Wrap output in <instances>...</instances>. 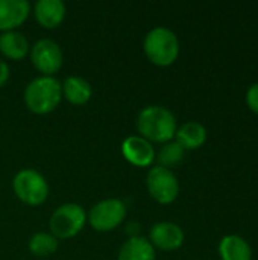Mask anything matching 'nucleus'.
<instances>
[{"instance_id":"obj_16","label":"nucleus","mask_w":258,"mask_h":260,"mask_svg":"<svg viewBox=\"0 0 258 260\" xmlns=\"http://www.w3.org/2000/svg\"><path fill=\"white\" fill-rule=\"evenodd\" d=\"M117 260H155V248L141 236H131L119 250Z\"/></svg>"},{"instance_id":"obj_12","label":"nucleus","mask_w":258,"mask_h":260,"mask_svg":"<svg viewBox=\"0 0 258 260\" xmlns=\"http://www.w3.org/2000/svg\"><path fill=\"white\" fill-rule=\"evenodd\" d=\"M65 5L61 0H38L33 5V15L44 29H56L65 18Z\"/></svg>"},{"instance_id":"obj_4","label":"nucleus","mask_w":258,"mask_h":260,"mask_svg":"<svg viewBox=\"0 0 258 260\" xmlns=\"http://www.w3.org/2000/svg\"><path fill=\"white\" fill-rule=\"evenodd\" d=\"M87 224V213L82 206L67 203L59 206L49 219L50 233L56 239H70L82 232Z\"/></svg>"},{"instance_id":"obj_17","label":"nucleus","mask_w":258,"mask_h":260,"mask_svg":"<svg viewBox=\"0 0 258 260\" xmlns=\"http://www.w3.org/2000/svg\"><path fill=\"white\" fill-rule=\"evenodd\" d=\"M61 87H62V96L71 105H84L91 99V94H93L90 82L81 76L65 78Z\"/></svg>"},{"instance_id":"obj_13","label":"nucleus","mask_w":258,"mask_h":260,"mask_svg":"<svg viewBox=\"0 0 258 260\" xmlns=\"http://www.w3.org/2000/svg\"><path fill=\"white\" fill-rule=\"evenodd\" d=\"M30 46L27 38L18 30H8L0 34V53L12 61H20L27 56Z\"/></svg>"},{"instance_id":"obj_9","label":"nucleus","mask_w":258,"mask_h":260,"mask_svg":"<svg viewBox=\"0 0 258 260\" xmlns=\"http://www.w3.org/2000/svg\"><path fill=\"white\" fill-rule=\"evenodd\" d=\"M154 248L163 250V251H175L182 247L184 244V232L182 229L175 222H157L151 232L148 239Z\"/></svg>"},{"instance_id":"obj_2","label":"nucleus","mask_w":258,"mask_h":260,"mask_svg":"<svg viewBox=\"0 0 258 260\" xmlns=\"http://www.w3.org/2000/svg\"><path fill=\"white\" fill-rule=\"evenodd\" d=\"M62 99L61 82L53 76H38L24 90V104L33 114L44 116L58 108Z\"/></svg>"},{"instance_id":"obj_7","label":"nucleus","mask_w":258,"mask_h":260,"mask_svg":"<svg viewBox=\"0 0 258 260\" xmlns=\"http://www.w3.org/2000/svg\"><path fill=\"white\" fill-rule=\"evenodd\" d=\"M146 187L149 195L163 206L172 204L179 195V183L176 175L166 168L154 166L146 177Z\"/></svg>"},{"instance_id":"obj_15","label":"nucleus","mask_w":258,"mask_h":260,"mask_svg":"<svg viewBox=\"0 0 258 260\" xmlns=\"http://www.w3.org/2000/svg\"><path fill=\"white\" fill-rule=\"evenodd\" d=\"M219 256L222 260H252V248L242 236L228 235L219 242Z\"/></svg>"},{"instance_id":"obj_3","label":"nucleus","mask_w":258,"mask_h":260,"mask_svg":"<svg viewBox=\"0 0 258 260\" xmlns=\"http://www.w3.org/2000/svg\"><path fill=\"white\" fill-rule=\"evenodd\" d=\"M143 52L152 64L169 67L178 59L179 40L169 27L158 26L146 34L143 40Z\"/></svg>"},{"instance_id":"obj_19","label":"nucleus","mask_w":258,"mask_h":260,"mask_svg":"<svg viewBox=\"0 0 258 260\" xmlns=\"http://www.w3.org/2000/svg\"><path fill=\"white\" fill-rule=\"evenodd\" d=\"M58 250V239L52 233L38 232L29 241V251L36 257H47Z\"/></svg>"},{"instance_id":"obj_10","label":"nucleus","mask_w":258,"mask_h":260,"mask_svg":"<svg viewBox=\"0 0 258 260\" xmlns=\"http://www.w3.org/2000/svg\"><path fill=\"white\" fill-rule=\"evenodd\" d=\"M123 158L137 168H148L155 161V149L151 142L140 136H129L122 143Z\"/></svg>"},{"instance_id":"obj_6","label":"nucleus","mask_w":258,"mask_h":260,"mask_svg":"<svg viewBox=\"0 0 258 260\" xmlns=\"http://www.w3.org/2000/svg\"><path fill=\"white\" fill-rule=\"evenodd\" d=\"M126 218V206L122 200L108 198L91 207L88 212L90 225L100 233H108L116 230Z\"/></svg>"},{"instance_id":"obj_1","label":"nucleus","mask_w":258,"mask_h":260,"mask_svg":"<svg viewBox=\"0 0 258 260\" xmlns=\"http://www.w3.org/2000/svg\"><path fill=\"white\" fill-rule=\"evenodd\" d=\"M178 129L176 117L163 105H149L137 117L138 136L151 143H167L175 139Z\"/></svg>"},{"instance_id":"obj_11","label":"nucleus","mask_w":258,"mask_h":260,"mask_svg":"<svg viewBox=\"0 0 258 260\" xmlns=\"http://www.w3.org/2000/svg\"><path fill=\"white\" fill-rule=\"evenodd\" d=\"M30 14V5L26 0H0V30H15Z\"/></svg>"},{"instance_id":"obj_21","label":"nucleus","mask_w":258,"mask_h":260,"mask_svg":"<svg viewBox=\"0 0 258 260\" xmlns=\"http://www.w3.org/2000/svg\"><path fill=\"white\" fill-rule=\"evenodd\" d=\"M8 79H9V67L5 61L0 59V87H3Z\"/></svg>"},{"instance_id":"obj_18","label":"nucleus","mask_w":258,"mask_h":260,"mask_svg":"<svg viewBox=\"0 0 258 260\" xmlns=\"http://www.w3.org/2000/svg\"><path fill=\"white\" fill-rule=\"evenodd\" d=\"M184 157H186V151L175 140L163 143L160 151L155 154V160L158 161L157 166H161V168H166L170 171H172V168L178 166L184 160Z\"/></svg>"},{"instance_id":"obj_14","label":"nucleus","mask_w":258,"mask_h":260,"mask_svg":"<svg viewBox=\"0 0 258 260\" xmlns=\"http://www.w3.org/2000/svg\"><path fill=\"white\" fill-rule=\"evenodd\" d=\"M173 140L179 143L184 151H195L199 149L207 142V129L202 123L196 120H190L182 123L176 129Z\"/></svg>"},{"instance_id":"obj_5","label":"nucleus","mask_w":258,"mask_h":260,"mask_svg":"<svg viewBox=\"0 0 258 260\" xmlns=\"http://www.w3.org/2000/svg\"><path fill=\"white\" fill-rule=\"evenodd\" d=\"M12 189L21 203L32 207L41 206L49 197V184L35 169L18 171L12 180Z\"/></svg>"},{"instance_id":"obj_20","label":"nucleus","mask_w":258,"mask_h":260,"mask_svg":"<svg viewBox=\"0 0 258 260\" xmlns=\"http://www.w3.org/2000/svg\"><path fill=\"white\" fill-rule=\"evenodd\" d=\"M245 101H246L248 108H249L252 113L258 114V82L252 84V85L246 90Z\"/></svg>"},{"instance_id":"obj_8","label":"nucleus","mask_w":258,"mask_h":260,"mask_svg":"<svg viewBox=\"0 0 258 260\" xmlns=\"http://www.w3.org/2000/svg\"><path fill=\"white\" fill-rule=\"evenodd\" d=\"M29 53L33 67L41 73V76H53L62 67V49L50 38L38 40L30 47Z\"/></svg>"}]
</instances>
